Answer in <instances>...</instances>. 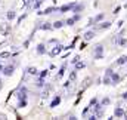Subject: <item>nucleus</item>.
I'll return each instance as SVG.
<instances>
[{"mask_svg": "<svg viewBox=\"0 0 127 120\" xmlns=\"http://www.w3.org/2000/svg\"><path fill=\"white\" fill-rule=\"evenodd\" d=\"M96 56H102V46H96Z\"/></svg>", "mask_w": 127, "mask_h": 120, "instance_id": "f257e3e1", "label": "nucleus"}, {"mask_svg": "<svg viewBox=\"0 0 127 120\" xmlns=\"http://www.w3.org/2000/svg\"><path fill=\"white\" fill-rule=\"evenodd\" d=\"M92 37H93V33H87L86 34V39H92Z\"/></svg>", "mask_w": 127, "mask_h": 120, "instance_id": "f03ea898", "label": "nucleus"}, {"mask_svg": "<svg viewBox=\"0 0 127 120\" xmlns=\"http://www.w3.org/2000/svg\"><path fill=\"white\" fill-rule=\"evenodd\" d=\"M115 114H117V116H123V111H121V110H120V108H118V110H117V111H115Z\"/></svg>", "mask_w": 127, "mask_h": 120, "instance_id": "7ed1b4c3", "label": "nucleus"}, {"mask_svg": "<svg viewBox=\"0 0 127 120\" xmlns=\"http://www.w3.org/2000/svg\"><path fill=\"white\" fill-rule=\"evenodd\" d=\"M43 47H45V46H40V47H38V52H40V53L45 52V49H43Z\"/></svg>", "mask_w": 127, "mask_h": 120, "instance_id": "20e7f679", "label": "nucleus"}, {"mask_svg": "<svg viewBox=\"0 0 127 120\" xmlns=\"http://www.w3.org/2000/svg\"><path fill=\"white\" fill-rule=\"evenodd\" d=\"M28 71H30L31 74H36V68H30V70H28Z\"/></svg>", "mask_w": 127, "mask_h": 120, "instance_id": "39448f33", "label": "nucleus"}, {"mask_svg": "<svg viewBox=\"0 0 127 120\" xmlns=\"http://www.w3.org/2000/svg\"><path fill=\"white\" fill-rule=\"evenodd\" d=\"M61 25H62V22H56V24H55V27H56V28H59Z\"/></svg>", "mask_w": 127, "mask_h": 120, "instance_id": "423d86ee", "label": "nucleus"}]
</instances>
